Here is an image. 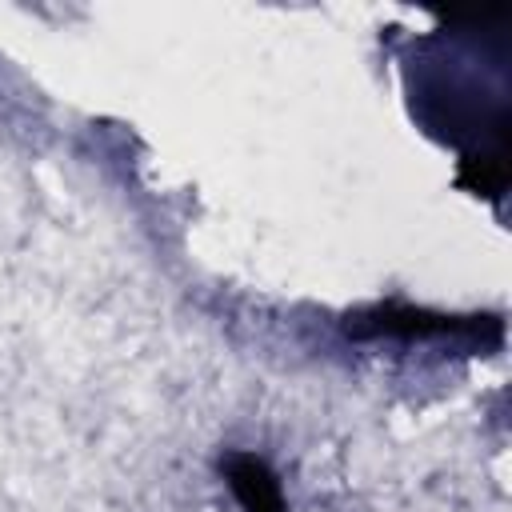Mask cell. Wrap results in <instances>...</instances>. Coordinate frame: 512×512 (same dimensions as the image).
I'll return each mask as SVG.
<instances>
[{"instance_id":"cell-1","label":"cell","mask_w":512,"mask_h":512,"mask_svg":"<svg viewBox=\"0 0 512 512\" xmlns=\"http://www.w3.org/2000/svg\"><path fill=\"white\" fill-rule=\"evenodd\" d=\"M220 472L232 488V496L240 500L244 512H284V496L276 476L268 472V464L252 452H228L220 460Z\"/></svg>"}]
</instances>
